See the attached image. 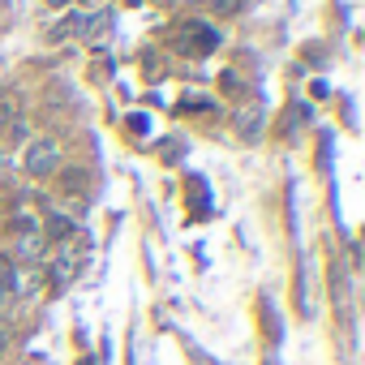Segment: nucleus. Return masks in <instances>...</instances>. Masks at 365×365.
<instances>
[{
    "label": "nucleus",
    "instance_id": "nucleus-1",
    "mask_svg": "<svg viewBox=\"0 0 365 365\" xmlns=\"http://www.w3.org/2000/svg\"><path fill=\"white\" fill-rule=\"evenodd\" d=\"M176 48L185 52V56H207L211 48H220V35L207 26V22H190V26H180V39Z\"/></svg>",
    "mask_w": 365,
    "mask_h": 365
},
{
    "label": "nucleus",
    "instance_id": "nucleus-2",
    "mask_svg": "<svg viewBox=\"0 0 365 365\" xmlns=\"http://www.w3.org/2000/svg\"><path fill=\"white\" fill-rule=\"evenodd\" d=\"M56 163H61V146H56V138H35V142L26 146V172L48 176V172H56Z\"/></svg>",
    "mask_w": 365,
    "mask_h": 365
},
{
    "label": "nucleus",
    "instance_id": "nucleus-3",
    "mask_svg": "<svg viewBox=\"0 0 365 365\" xmlns=\"http://www.w3.org/2000/svg\"><path fill=\"white\" fill-rule=\"evenodd\" d=\"M43 254H48V237H43L39 228L18 232V241H14V258H22V262H39Z\"/></svg>",
    "mask_w": 365,
    "mask_h": 365
},
{
    "label": "nucleus",
    "instance_id": "nucleus-4",
    "mask_svg": "<svg viewBox=\"0 0 365 365\" xmlns=\"http://www.w3.org/2000/svg\"><path fill=\"white\" fill-rule=\"evenodd\" d=\"M262 120H267L262 103L241 108V112H237V133H241V142H258V138H262Z\"/></svg>",
    "mask_w": 365,
    "mask_h": 365
},
{
    "label": "nucleus",
    "instance_id": "nucleus-5",
    "mask_svg": "<svg viewBox=\"0 0 365 365\" xmlns=\"http://www.w3.org/2000/svg\"><path fill=\"white\" fill-rule=\"evenodd\" d=\"M112 14L103 9V14H82V26H78V35L86 39V43H103L108 39V31H112Z\"/></svg>",
    "mask_w": 365,
    "mask_h": 365
},
{
    "label": "nucleus",
    "instance_id": "nucleus-6",
    "mask_svg": "<svg viewBox=\"0 0 365 365\" xmlns=\"http://www.w3.org/2000/svg\"><path fill=\"white\" fill-rule=\"evenodd\" d=\"M18 279H22L18 262L14 258H0V301H14L18 297Z\"/></svg>",
    "mask_w": 365,
    "mask_h": 365
},
{
    "label": "nucleus",
    "instance_id": "nucleus-7",
    "mask_svg": "<svg viewBox=\"0 0 365 365\" xmlns=\"http://www.w3.org/2000/svg\"><path fill=\"white\" fill-rule=\"evenodd\" d=\"M14 120H18V103H14L9 95H0V129L14 125Z\"/></svg>",
    "mask_w": 365,
    "mask_h": 365
},
{
    "label": "nucleus",
    "instance_id": "nucleus-8",
    "mask_svg": "<svg viewBox=\"0 0 365 365\" xmlns=\"http://www.w3.org/2000/svg\"><path fill=\"white\" fill-rule=\"evenodd\" d=\"M211 5H215V14H237L241 0H211Z\"/></svg>",
    "mask_w": 365,
    "mask_h": 365
}]
</instances>
